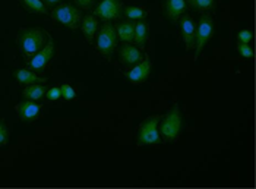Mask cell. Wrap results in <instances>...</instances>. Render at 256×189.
<instances>
[{"mask_svg":"<svg viewBox=\"0 0 256 189\" xmlns=\"http://www.w3.org/2000/svg\"><path fill=\"white\" fill-rule=\"evenodd\" d=\"M79 30L82 31V36L88 43H94V37L98 33V18L94 17L92 14H88L85 17H82Z\"/></svg>","mask_w":256,"mask_h":189,"instance_id":"14","label":"cell"},{"mask_svg":"<svg viewBox=\"0 0 256 189\" xmlns=\"http://www.w3.org/2000/svg\"><path fill=\"white\" fill-rule=\"evenodd\" d=\"M9 141V128L6 126L4 120L0 119V147L6 145Z\"/></svg>","mask_w":256,"mask_h":189,"instance_id":"24","label":"cell"},{"mask_svg":"<svg viewBox=\"0 0 256 189\" xmlns=\"http://www.w3.org/2000/svg\"><path fill=\"white\" fill-rule=\"evenodd\" d=\"M118 33H116V27L112 22H106L101 25L100 31L97 33V40H96V49L98 50L104 57L110 59L113 56V53L116 52L118 47Z\"/></svg>","mask_w":256,"mask_h":189,"instance_id":"5","label":"cell"},{"mask_svg":"<svg viewBox=\"0 0 256 189\" xmlns=\"http://www.w3.org/2000/svg\"><path fill=\"white\" fill-rule=\"evenodd\" d=\"M116 27V33L120 41L123 43H132L134 41V33H135V22L132 21H122Z\"/></svg>","mask_w":256,"mask_h":189,"instance_id":"16","label":"cell"},{"mask_svg":"<svg viewBox=\"0 0 256 189\" xmlns=\"http://www.w3.org/2000/svg\"><path fill=\"white\" fill-rule=\"evenodd\" d=\"M254 38V33L250 30H240L237 33V41L238 43H244V44H249Z\"/></svg>","mask_w":256,"mask_h":189,"instance_id":"25","label":"cell"},{"mask_svg":"<svg viewBox=\"0 0 256 189\" xmlns=\"http://www.w3.org/2000/svg\"><path fill=\"white\" fill-rule=\"evenodd\" d=\"M152 72V62L148 55H144V59L134 65V68L128 72H124V78L132 84H142L148 79V76Z\"/></svg>","mask_w":256,"mask_h":189,"instance_id":"9","label":"cell"},{"mask_svg":"<svg viewBox=\"0 0 256 189\" xmlns=\"http://www.w3.org/2000/svg\"><path fill=\"white\" fill-rule=\"evenodd\" d=\"M42 3H44L47 8H54L56 5L62 3V0H42Z\"/></svg>","mask_w":256,"mask_h":189,"instance_id":"28","label":"cell"},{"mask_svg":"<svg viewBox=\"0 0 256 189\" xmlns=\"http://www.w3.org/2000/svg\"><path fill=\"white\" fill-rule=\"evenodd\" d=\"M148 40V24L145 22V19L136 21L135 22V33H134V41L136 44V47L144 49Z\"/></svg>","mask_w":256,"mask_h":189,"instance_id":"18","label":"cell"},{"mask_svg":"<svg viewBox=\"0 0 256 189\" xmlns=\"http://www.w3.org/2000/svg\"><path fill=\"white\" fill-rule=\"evenodd\" d=\"M54 50H56L54 40L50 36L47 43L44 44V47L28 60V69L36 71V72H42V69L48 65V62L54 56Z\"/></svg>","mask_w":256,"mask_h":189,"instance_id":"8","label":"cell"},{"mask_svg":"<svg viewBox=\"0 0 256 189\" xmlns=\"http://www.w3.org/2000/svg\"><path fill=\"white\" fill-rule=\"evenodd\" d=\"M161 8L166 18L172 22H176L183 14H186L188 5L186 0H162Z\"/></svg>","mask_w":256,"mask_h":189,"instance_id":"12","label":"cell"},{"mask_svg":"<svg viewBox=\"0 0 256 189\" xmlns=\"http://www.w3.org/2000/svg\"><path fill=\"white\" fill-rule=\"evenodd\" d=\"M60 93H62V97H63L64 100H68V101H70V100H74V98L76 97L75 90H74L69 84H62V85H60Z\"/></svg>","mask_w":256,"mask_h":189,"instance_id":"23","label":"cell"},{"mask_svg":"<svg viewBox=\"0 0 256 189\" xmlns=\"http://www.w3.org/2000/svg\"><path fill=\"white\" fill-rule=\"evenodd\" d=\"M183 129V117L180 113L178 104H174L167 113L161 116L158 131L161 135V139L166 142H176Z\"/></svg>","mask_w":256,"mask_h":189,"instance_id":"2","label":"cell"},{"mask_svg":"<svg viewBox=\"0 0 256 189\" xmlns=\"http://www.w3.org/2000/svg\"><path fill=\"white\" fill-rule=\"evenodd\" d=\"M46 97H47V100H50V101H56V100H59L60 97H62L60 87H53V88L47 90V91H46Z\"/></svg>","mask_w":256,"mask_h":189,"instance_id":"26","label":"cell"},{"mask_svg":"<svg viewBox=\"0 0 256 189\" xmlns=\"http://www.w3.org/2000/svg\"><path fill=\"white\" fill-rule=\"evenodd\" d=\"M186 5H189L192 9L202 14L212 12L216 9V0H186Z\"/></svg>","mask_w":256,"mask_h":189,"instance_id":"20","label":"cell"},{"mask_svg":"<svg viewBox=\"0 0 256 189\" xmlns=\"http://www.w3.org/2000/svg\"><path fill=\"white\" fill-rule=\"evenodd\" d=\"M97 0H75V5L79 9H92L96 6Z\"/></svg>","mask_w":256,"mask_h":189,"instance_id":"27","label":"cell"},{"mask_svg":"<svg viewBox=\"0 0 256 189\" xmlns=\"http://www.w3.org/2000/svg\"><path fill=\"white\" fill-rule=\"evenodd\" d=\"M214 36V19L208 14H202L199 22L196 24V31H195V59L199 57L202 53L204 47L208 44V41Z\"/></svg>","mask_w":256,"mask_h":189,"instance_id":"6","label":"cell"},{"mask_svg":"<svg viewBox=\"0 0 256 189\" xmlns=\"http://www.w3.org/2000/svg\"><path fill=\"white\" fill-rule=\"evenodd\" d=\"M52 18L54 22H58L60 25L75 31L78 30L82 21V12L76 5L74 3H59L56 5L52 12H50Z\"/></svg>","mask_w":256,"mask_h":189,"instance_id":"3","label":"cell"},{"mask_svg":"<svg viewBox=\"0 0 256 189\" xmlns=\"http://www.w3.org/2000/svg\"><path fill=\"white\" fill-rule=\"evenodd\" d=\"M236 49L237 53L242 57H244V59H252V57L255 56V52H254V49L249 44H244V43H238L237 41Z\"/></svg>","mask_w":256,"mask_h":189,"instance_id":"22","label":"cell"},{"mask_svg":"<svg viewBox=\"0 0 256 189\" xmlns=\"http://www.w3.org/2000/svg\"><path fill=\"white\" fill-rule=\"evenodd\" d=\"M20 6L26 9L30 14H38V15H46L47 6L42 3V0H20Z\"/></svg>","mask_w":256,"mask_h":189,"instance_id":"19","label":"cell"},{"mask_svg":"<svg viewBox=\"0 0 256 189\" xmlns=\"http://www.w3.org/2000/svg\"><path fill=\"white\" fill-rule=\"evenodd\" d=\"M46 91H47V88L44 84H32V85H26L22 90V97H24V100L38 101L46 95Z\"/></svg>","mask_w":256,"mask_h":189,"instance_id":"17","label":"cell"},{"mask_svg":"<svg viewBox=\"0 0 256 189\" xmlns=\"http://www.w3.org/2000/svg\"><path fill=\"white\" fill-rule=\"evenodd\" d=\"M118 59L123 65L134 66L144 59V55L140 53V50L136 46H134L130 43H123L118 47Z\"/></svg>","mask_w":256,"mask_h":189,"instance_id":"13","label":"cell"},{"mask_svg":"<svg viewBox=\"0 0 256 189\" xmlns=\"http://www.w3.org/2000/svg\"><path fill=\"white\" fill-rule=\"evenodd\" d=\"M48 37H50V34L38 27L20 28L18 36H16V44H18L20 55L30 60L37 52H40L44 47Z\"/></svg>","mask_w":256,"mask_h":189,"instance_id":"1","label":"cell"},{"mask_svg":"<svg viewBox=\"0 0 256 189\" xmlns=\"http://www.w3.org/2000/svg\"><path fill=\"white\" fill-rule=\"evenodd\" d=\"M14 78L20 82V85H32V84H44L47 82L48 79L46 76H38L34 71L31 69H24L20 68L14 72Z\"/></svg>","mask_w":256,"mask_h":189,"instance_id":"15","label":"cell"},{"mask_svg":"<svg viewBox=\"0 0 256 189\" xmlns=\"http://www.w3.org/2000/svg\"><path fill=\"white\" fill-rule=\"evenodd\" d=\"M160 119H161V114H152L140 122L138 133H136V144L139 147L140 145H158L162 142L160 131H158Z\"/></svg>","mask_w":256,"mask_h":189,"instance_id":"4","label":"cell"},{"mask_svg":"<svg viewBox=\"0 0 256 189\" xmlns=\"http://www.w3.org/2000/svg\"><path fill=\"white\" fill-rule=\"evenodd\" d=\"M180 33L182 38L186 46V52H190L195 49V31H196V24L192 19L189 14H183L180 18Z\"/></svg>","mask_w":256,"mask_h":189,"instance_id":"10","label":"cell"},{"mask_svg":"<svg viewBox=\"0 0 256 189\" xmlns=\"http://www.w3.org/2000/svg\"><path fill=\"white\" fill-rule=\"evenodd\" d=\"M92 15L102 19L104 22L118 21L123 15V3L122 0H101L94 8Z\"/></svg>","mask_w":256,"mask_h":189,"instance_id":"7","label":"cell"},{"mask_svg":"<svg viewBox=\"0 0 256 189\" xmlns=\"http://www.w3.org/2000/svg\"><path fill=\"white\" fill-rule=\"evenodd\" d=\"M123 15L129 21H142L148 17V12L139 6H126L123 8Z\"/></svg>","mask_w":256,"mask_h":189,"instance_id":"21","label":"cell"},{"mask_svg":"<svg viewBox=\"0 0 256 189\" xmlns=\"http://www.w3.org/2000/svg\"><path fill=\"white\" fill-rule=\"evenodd\" d=\"M15 109H16V113L22 122H34L38 119L40 113H41V106L37 101H32V100L20 101Z\"/></svg>","mask_w":256,"mask_h":189,"instance_id":"11","label":"cell"}]
</instances>
